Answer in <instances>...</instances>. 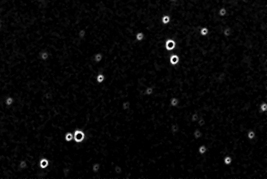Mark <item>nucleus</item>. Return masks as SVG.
Here are the masks:
<instances>
[{"label":"nucleus","mask_w":267,"mask_h":179,"mask_svg":"<svg viewBox=\"0 0 267 179\" xmlns=\"http://www.w3.org/2000/svg\"><path fill=\"white\" fill-rule=\"evenodd\" d=\"M86 138V135L84 130L78 128L74 130V139L77 143H81Z\"/></svg>","instance_id":"obj_1"},{"label":"nucleus","mask_w":267,"mask_h":179,"mask_svg":"<svg viewBox=\"0 0 267 179\" xmlns=\"http://www.w3.org/2000/svg\"><path fill=\"white\" fill-rule=\"evenodd\" d=\"M171 22V17L168 14H163L161 17V23L163 25H168Z\"/></svg>","instance_id":"obj_12"},{"label":"nucleus","mask_w":267,"mask_h":179,"mask_svg":"<svg viewBox=\"0 0 267 179\" xmlns=\"http://www.w3.org/2000/svg\"><path fill=\"white\" fill-rule=\"evenodd\" d=\"M46 57H47V56H46V54H42V58H43V59H46Z\"/></svg>","instance_id":"obj_28"},{"label":"nucleus","mask_w":267,"mask_h":179,"mask_svg":"<svg viewBox=\"0 0 267 179\" xmlns=\"http://www.w3.org/2000/svg\"><path fill=\"white\" fill-rule=\"evenodd\" d=\"M198 32H199V34L202 37H206L209 34V29L207 26H203L199 29V31Z\"/></svg>","instance_id":"obj_15"},{"label":"nucleus","mask_w":267,"mask_h":179,"mask_svg":"<svg viewBox=\"0 0 267 179\" xmlns=\"http://www.w3.org/2000/svg\"><path fill=\"white\" fill-rule=\"evenodd\" d=\"M165 49H166L168 51H176L177 54V51L176 50V42L172 38H168V39L166 40L165 41Z\"/></svg>","instance_id":"obj_2"},{"label":"nucleus","mask_w":267,"mask_h":179,"mask_svg":"<svg viewBox=\"0 0 267 179\" xmlns=\"http://www.w3.org/2000/svg\"><path fill=\"white\" fill-rule=\"evenodd\" d=\"M85 35V30H81L80 31V37H84Z\"/></svg>","instance_id":"obj_27"},{"label":"nucleus","mask_w":267,"mask_h":179,"mask_svg":"<svg viewBox=\"0 0 267 179\" xmlns=\"http://www.w3.org/2000/svg\"><path fill=\"white\" fill-rule=\"evenodd\" d=\"M258 110H259V112H261V113L267 112V103L266 102H261L259 104Z\"/></svg>","instance_id":"obj_21"},{"label":"nucleus","mask_w":267,"mask_h":179,"mask_svg":"<svg viewBox=\"0 0 267 179\" xmlns=\"http://www.w3.org/2000/svg\"><path fill=\"white\" fill-rule=\"evenodd\" d=\"M103 60V54L101 53H96L93 57V61L94 63H100Z\"/></svg>","instance_id":"obj_9"},{"label":"nucleus","mask_w":267,"mask_h":179,"mask_svg":"<svg viewBox=\"0 0 267 179\" xmlns=\"http://www.w3.org/2000/svg\"><path fill=\"white\" fill-rule=\"evenodd\" d=\"M226 14H227V10H226V8H225V7H221V8L218 9V15L219 16V17H221V18L225 17Z\"/></svg>","instance_id":"obj_24"},{"label":"nucleus","mask_w":267,"mask_h":179,"mask_svg":"<svg viewBox=\"0 0 267 179\" xmlns=\"http://www.w3.org/2000/svg\"><path fill=\"white\" fill-rule=\"evenodd\" d=\"M18 166H19V168H20V170H25L26 169H27V167H28L27 161L25 160V159H22V160L19 162V163H18Z\"/></svg>","instance_id":"obj_22"},{"label":"nucleus","mask_w":267,"mask_h":179,"mask_svg":"<svg viewBox=\"0 0 267 179\" xmlns=\"http://www.w3.org/2000/svg\"><path fill=\"white\" fill-rule=\"evenodd\" d=\"M169 104L172 108H176L179 104V100L176 96H173L169 100Z\"/></svg>","instance_id":"obj_7"},{"label":"nucleus","mask_w":267,"mask_h":179,"mask_svg":"<svg viewBox=\"0 0 267 179\" xmlns=\"http://www.w3.org/2000/svg\"><path fill=\"white\" fill-rule=\"evenodd\" d=\"M0 27H1V26H0Z\"/></svg>","instance_id":"obj_30"},{"label":"nucleus","mask_w":267,"mask_h":179,"mask_svg":"<svg viewBox=\"0 0 267 179\" xmlns=\"http://www.w3.org/2000/svg\"><path fill=\"white\" fill-rule=\"evenodd\" d=\"M198 118H199V115H198V112H193L190 116V119L192 123H196V121L198 119Z\"/></svg>","instance_id":"obj_25"},{"label":"nucleus","mask_w":267,"mask_h":179,"mask_svg":"<svg viewBox=\"0 0 267 179\" xmlns=\"http://www.w3.org/2000/svg\"><path fill=\"white\" fill-rule=\"evenodd\" d=\"M95 80L97 84H101L104 83L105 80V76L102 72H99V73L96 74V76H95Z\"/></svg>","instance_id":"obj_5"},{"label":"nucleus","mask_w":267,"mask_h":179,"mask_svg":"<svg viewBox=\"0 0 267 179\" xmlns=\"http://www.w3.org/2000/svg\"><path fill=\"white\" fill-rule=\"evenodd\" d=\"M179 62V57L176 54H172L169 57V63L173 66H176Z\"/></svg>","instance_id":"obj_3"},{"label":"nucleus","mask_w":267,"mask_h":179,"mask_svg":"<svg viewBox=\"0 0 267 179\" xmlns=\"http://www.w3.org/2000/svg\"><path fill=\"white\" fill-rule=\"evenodd\" d=\"M91 170L93 173H98L101 170V164L99 162H93L91 166Z\"/></svg>","instance_id":"obj_6"},{"label":"nucleus","mask_w":267,"mask_h":179,"mask_svg":"<svg viewBox=\"0 0 267 179\" xmlns=\"http://www.w3.org/2000/svg\"><path fill=\"white\" fill-rule=\"evenodd\" d=\"M171 1H176V0H171Z\"/></svg>","instance_id":"obj_29"},{"label":"nucleus","mask_w":267,"mask_h":179,"mask_svg":"<svg viewBox=\"0 0 267 179\" xmlns=\"http://www.w3.org/2000/svg\"><path fill=\"white\" fill-rule=\"evenodd\" d=\"M144 37H145V34L144 32H142V31L137 32L135 34V40L137 41H142L144 39Z\"/></svg>","instance_id":"obj_10"},{"label":"nucleus","mask_w":267,"mask_h":179,"mask_svg":"<svg viewBox=\"0 0 267 179\" xmlns=\"http://www.w3.org/2000/svg\"><path fill=\"white\" fill-rule=\"evenodd\" d=\"M65 139L66 142H70V141H72L73 139H74V134H72L71 132H68L65 136Z\"/></svg>","instance_id":"obj_26"},{"label":"nucleus","mask_w":267,"mask_h":179,"mask_svg":"<svg viewBox=\"0 0 267 179\" xmlns=\"http://www.w3.org/2000/svg\"><path fill=\"white\" fill-rule=\"evenodd\" d=\"M196 123H197V124H198V127L201 129V131H202L203 129V127H204L205 123H206V121H205L204 118L199 117V118H198V119L196 121Z\"/></svg>","instance_id":"obj_20"},{"label":"nucleus","mask_w":267,"mask_h":179,"mask_svg":"<svg viewBox=\"0 0 267 179\" xmlns=\"http://www.w3.org/2000/svg\"><path fill=\"white\" fill-rule=\"evenodd\" d=\"M255 136H256V133H255V131L254 130L250 129L246 132V137H247V139H250V140H253L255 138Z\"/></svg>","instance_id":"obj_23"},{"label":"nucleus","mask_w":267,"mask_h":179,"mask_svg":"<svg viewBox=\"0 0 267 179\" xmlns=\"http://www.w3.org/2000/svg\"><path fill=\"white\" fill-rule=\"evenodd\" d=\"M14 99L11 96H7L6 99H5V100H4V104L6 106H7V107H11V106L14 104Z\"/></svg>","instance_id":"obj_8"},{"label":"nucleus","mask_w":267,"mask_h":179,"mask_svg":"<svg viewBox=\"0 0 267 179\" xmlns=\"http://www.w3.org/2000/svg\"><path fill=\"white\" fill-rule=\"evenodd\" d=\"M222 162H223V163H224V165L230 166V165H231V163L233 162L232 157L230 155H225L222 158Z\"/></svg>","instance_id":"obj_14"},{"label":"nucleus","mask_w":267,"mask_h":179,"mask_svg":"<svg viewBox=\"0 0 267 179\" xmlns=\"http://www.w3.org/2000/svg\"><path fill=\"white\" fill-rule=\"evenodd\" d=\"M130 108H131V102L129 100H124L121 103V109H122V111H124V112L129 110Z\"/></svg>","instance_id":"obj_11"},{"label":"nucleus","mask_w":267,"mask_h":179,"mask_svg":"<svg viewBox=\"0 0 267 179\" xmlns=\"http://www.w3.org/2000/svg\"><path fill=\"white\" fill-rule=\"evenodd\" d=\"M207 151V147L205 144H201L198 146V152L199 154H201V155H203V154H206Z\"/></svg>","instance_id":"obj_17"},{"label":"nucleus","mask_w":267,"mask_h":179,"mask_svg":"<svg viewBox=\"0 0 267 179\" xmlns=\"http://www.w3.org/2000/svg\"><path fill=\"white\" fill-rule=\"evenodd\" d=\"M231 33H232V30H231V28L230 26H226L222 30V35L224 37H230L231 35Z\"/></svg>","instance_id":"obj_16"},{"label":"nucleus","mask_w":267,"mask_h":179,"mask_svg":"<svg viewBox=\"0 0 267 179\" xmlns=\"http://www.w3.org/2000/svg\"><path fill=\"white\" fill-rule=\"evenodd\" d=\"M170 130H171L172 135H176L179 130V125L177 123H172L171 125V127H170Z\"/></svg>","instance_id":"obj_18"},{"label":"nucleus","mask_w":267,"mask_h":179,"mask_svg":"<svg viewBox=\"0 0 267 179\" xmlns=\"http://www.w3.org/2000/svg\"><path fill=\"white\" fill-rule=\"evenodd\" d=\"M38 165H39V167L41 169H45L48 166V165H49V161H48L46 158H42L39 161V162H38Z\"/></svg>","instance_id":"obj_19"},{"label":"nucleus","mask_w":267,"mask_h":179,"mask_svg":"<svg viewBox=\"0 0 267 179\" xmlns=\"http://www.w3.org/2000/svg\"><path fill=\"white\" fill-rule=\"evenodd\" d=\"M154 93V88L152 86H147L144 90V96H152Z\"/></svg>","instance_id":"obj_13"},{"label":"nucleus","mask_w":267,"mask_h":179,"mask_svg":"<svg viewBox=\"0 0 267 179\" xmlns=\"http://www.w3.org/2000/svg\"><path fill=\"white\" fill-rule=\"evenodd\" d=\"M192 136L195 139H199L203 137V133L201 131L200 128H195L192 132Z\"/></svg>","instance_id":"obj_4"}]
</instances>
